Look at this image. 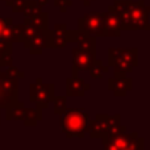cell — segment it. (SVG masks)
I'll list each match as a JSON object with an SVG mask.
<instances>
[{
  "label": "cell",
  "mask_w": 150,
  "mask_h": 150,
  "mask_svg": "<svg viewBox=\"0 0 150 150\" xmlns=\"http://www.w3.org/2000/svg\"><path fill=\"white\" fill-rule=\"evenodd\" d=\"M112 7L121 18V30H149L150 8L142 0H116Z\"/></svg>",
  "instance_id": "1"
},
{
  "label": "cell",
  "mask_w": 150,
  "mask_h": 150,
  "mask_svg": "<svg viewBox=\"0 0 150 150\" xmlns=\"http://www.w3.org/2000/svg\"><path fill=\"white\" fill-rule=\"evenodd\" d=\"M59 116L61 129H62V133L67 138H83L86 136V133L88 132L90 116H88L87 112L82 111V109L71 108L66 109Z\"/></svg>",
  "instance_id": "2"
},
{
  "label": "cell",
  "mask_w": 150,
  "mask_h": 150,
  "mask_svg": "<svg viewBox=\"0 0 150 150\" xmlns=\"http://www.w3.org/2000/svg\"><path fill=\"white\" fill-rule=\"evenodd\" d=\"M125 130L127 128L121 125L120 115H113V116L103 113L96 115L95 120H90V125H88V133L91 138H103Z\"/></svg>",
  "instance_id": "3"
},
{
  "label": "cell",
  "mask_w": 150,
  "mask_h": 150,
  "mask_svg": "<svg viewBox=\"0 0 150 150\" xmlns=\"http://www.w3.org/2000/svg\"><path fill=\"white\" fill-rule=\"evenodd\" d=\"M138 63V50L132 49H116L111 47L108 50V65L112 66L115 74L128 75L134 70Z\"/></svg>",
  "instance_id": "4"
},
{
  "label": "cell",
  "mask_w": 150,
  "mask_h": 150,
  "mask_svg": "<svg viewBox=\"0 0 150 150\" xmlns=\"http://www.w3.org/2000/svg\"><path fill=\"white\" fill-rule=\"evenodd\" d=\"M103 148L105 150H144V138L138 136L137 132H119L115 134L101 138Z\"/></svg>",
  "instance_id": "5"
},
{
  "label": "cell",
  "mask_w": 150,
  "mask_h": 150,
  "mask_svg": "<svg viewBox=\"0 0 150 150\" xmlns=\"http://www.w3.org/2000/svg\"><path fill=\"white\" fill-rule=\"evenodd\" d=\"M29 100L36 107L46 109L54 99V84L44 83L42 78H37L36 82L29 86Z\"/></svg>",
  "instance_id": "6"
},
{
  "label": "cell",
  "mask_w": 150,
  "mask_h": 150,
  "mask_svg": "<svg viewBox=\"0 0 150 150\" xmlns=\"http://www.w3.org/2000/svg\"><path fill=\"white\" fill-rule=\"evenodd\" d=\"M78 30L84 32L93 37H104L103 13L91 12L78 18Z\"/></svg>",
  "instance_id": "7"
},
{
  "label": "cell",
  "mask_w": 150,
  "mask_h": 150,
  "mask_svg": "<svg viewBox=\"0 0 150 150\" xmlns=\"http://www.w3.org/2000/svg\"><path fill=\"white\" fill-rule=\"evenodd\" d=\"M76 30H70L65 24H58L49 30V49H62L67 44H74Z\"/></svg>",
  "instance_id": "8"
},
{
  "label": "cell",
  "mask_w": 150,
  "mask_h": 150,
  "mask_svg": "<svg viewBox=\"0 0 150 150\" xmlns=\"http://www.w3.org/2000/svg\"><path fill=\"white\" fill-rule=\"evenodd\" d=\"M73 54V76H76L79 71H88L96 59V52L74 47Z\"/></svg>",
  "instance_id": "9"
},
{
  "label": "cell",
  "mask_w": 150,
  "mask_h": 150,
  "mask_svg": "<svg viewBox=\"0 0 150 150\" xmlns=\"http://www.w3.org/2000/svg\"><path fill=\"white\" fill-rule=\"evenodd\" d=\"M104 20V37H120L121 34V18L115 8L109 7L107 12L103 13Z\"/></svg>",
  "instance_id": "10"
},
{
  "label": "cell",
  "mask_w": 150,
  "mask_h": 150,
  "mask_svg": "<svg viewBox=\"0 0 150 150\" xmlns=\"http://www.w3.org/2000/svg\"><path fill=\"white\" fill-rule=\"evenodd\" d=\"M133 88V79L125 74H115L108 79V90L113 92L115 96L122 98Z\"/></svg>",
  "instance_id": "11"
},
{
  "label": "cell",
  "mask_w": 150,
  "mask_h": 150,
  "mask_svg": "<svg viewBox=\"0 0 150 150\" xmlns=\"http://www.w3.org/2000/svg\"><path fill=\"white\" fill-rule=\"evenodd\" d=\"M23 44L30 54H41L45 49H49V29L38 32L30 38L25 40Z\"/></svg>",
  "instance_id": "12"
},
{
  "label": "cell",
  "mask_w": 150,
  "mask_h": 150,
  "mask_svg": "<svg viewBox=\"0 0 150 150\" xmlns=\"http://www.w3.org/2000/svg\"><path fill=\"white\" fill-rule=\"evenodd\" d=\"M91 86L86 83L82 78L70 76L66 79V96H74V98H82L87 91H90Z\"/></svg>",
  "instance_id": "13"
},
{
  "label": "cell",
  "mask_w": 150,
  "mask_h": 150,
  "mask_svg": "<svg viewBox=\"0 0 150 150\" xmlns=\"http://www.w3.org/2000/svg\"><path fill=\"white\" fill-rule=\"evenodd\" d=\"M5 109H7L5 111V119L8 121H12V120L20 121V120H24V117H25L26 107H25V104L18 100L11 103L9 105L5 107Z\"/></svg>",
  "instance_id": "14"
},
{
  "label": "cell",
  "mask_w": 150,
  "mask_h": 150,
  "mask_svg": "<svg viewBox=\"0 0 150 150\" xmlns=\"http://www.w3.org/2000/svg\"><path fill=\"white\" fill-rule=\"evenodd\" d=\"M25 24H32L34 26H38V28H44L47 29L49 28V16L46 12L42 11V7H38L33 13H30L29 16H25Z\"/></svg>",
  "instance_id": "15"
},
{
  "label": "cell",
  "mask_w": 150,
  "mask_h": 150,
  "mask_svg": "<svg viewBox=\"0 0 150 150\" xmlns=\"http://www.w3.org/2000/svg\"><path fill=\"white\" fill-rule=\"evenodd\" d=\"M75 45L76 47L86 50H91V52H96V37L90 36V34L80 32L76 29V34H75Z\"/></svg>",
  "instance_id": "16"
},
{
  "label": "cell",
  "mask_w": 150,
  "mask_h": 150,
  "mask_svg": "<svg viewBox=\"0 0 150 150\" xmlns=\"http://www.w3.org/2000/svg\"><path fill=\"white\" fill-rule=\"evenodd\" d=\"M42 120V109L36 107V108H26L25 117H24V124L26 127H36Z\"/></svg>",
  "instance_id": "17"
},
{
  "label": "cell",
  "mask_w": 150,
  "mask_h": 150,
  "mask_svg": "<svg viewBox=\"0 0 150 150\" xmlns=\"http://www.w3.org/2000/svg\"><path fill=\"white\" fill-rule=\"evenodd\" d=\"M108 70H109V66H105L103 63V61L96 58L93 65L91 66V69L88 71H90L91 78H93V79H101L104 75L108 73Z\"/></svg>",
  "instance_id": "18"
},
{
  "label": "cell",
  "mask_w": 150,
  "mask_h": 150,
  "mask_svg": "<svg viewBox=\"0 0 150 150\" xmlns=\"http://www.w3.org/2000/svg\"><path fill=\"white\" fill-rule=\"evenodd\" d=\"M13 21L11 17H3L0 15V38L9 41V32Z\"/></svg>",
  "instance_id": "19"
},
{
  "label": "cell",
  "mask_w": 150,
  "mask_h": 150,
  "mask_svg": "<svg viewBox=\"0 0 150 150\" xmlns=\"http://www.w3.org/2000/svg\"><path fill=\"white\" fill-rule=\"evenodd\" d=\"M52 103H53V111H54V113L59 116L61 113H63L67 109V96H57V98L54 96Z\"/></svg>",
  "instance_id": "20"
},
{
  "label": "cell",
  "mask_w": 150,
  "mask_h": 150,
  "mask_svg": "<svg viewBox=\"0 0 150 150\" xmlns=\"http://www.w3.org/2000/svg\"><path fill=\"white\" fill-rule=\"evenodd\" d=\"M8 7L12 8V12L15 13H20L23 9L24 4H25V0H3Z\"/></svg>",
  "instance_id": "21"
},
{
  "label": "cell",
  "mask_w": 150,
  "mask_h": 150,
  "mask_svg": "<svg viewBox=\"0 0 150 150\" xmlns=\"http://www.w3.org/2000/svg\"><path fill=\"white\" fill-rule=\"evenodd\" d=\"M13 101H16V100H13L9 95H7V93L4 92V90H3V87H1V83H0V108H5V107L9 105Z\"/></svg>",
  "instance_id": "22"
},
{
  "label": "cell",
  "mask_w": 150,
  "mask_h": 150,
  "mask_svg": "<svg viewBox=\"0 0 150 150\" xmlns=\"http://www.w3.org/2000/svg\"><path fill=\"white\" fill-rule=\"evenodd\" d=\"M71 5H73V3L70 0H54V7L58 8L61 12H66Z\"/></svg>",
  "instance_id": "23"
},
{
  "label": "cell",
  "mask_w": 150,
  "mask_h": 150,
  "mask_svg": "<svg viewBox=\"0 0 150 150\" xmlns=\"http://www.w3.org/2000/svg\"><path fill=\"white\" fill-rule=\"evenodd\" d=\"M7 74H9V75H12V76H15V78H17V79H21V78H25V74L23 73V71H20L16 66H13V65H11V66H8V70L5 71Z\"/></svg>",
  "instance_id": "24"
},
{
  "label": "cell",
  "mask_w": 150,
  "mask_h": 150,
  "mask_svg": "<svg viewBox=\"0 0 150 150\" xmlns=\"http://www.w3.org/2000/svg\"><path fill=\"white\" fill-rule=\"evenodd\" d=\"M47 1H49V0H36V3L40 5V7H44V5H46Z\"/></svg>",
  "instance_id": "25"
},
{
  "label": "cell",
  "mask_w": 150,
  "mask_h": 150,
  "mask_svg": "<svg viewBox=\"0 0 150 150\" xmlns=\"http://www.w3.org/2000/svg\"><path fill=\"white\" fill-rule=\"evenodd\" d=\"M80 1H83V5H84V7H90L91 1H93V0H80Z\"/></svg>",
  "instance_id": "26"
},
{
  "label": "cell",
  "mask_w": 150,
  "mask_h": 150,
  "mask_svg": "<svg viewBox=\"0 0 150 150\" xmlns=\"http://www.w3.org/2000/svg\"><path fill=\"white\" fill-rule=\"evenodd\" d=\"M0 119H1V116H0ZM0 124H1V120H0Z\"/></svg>",
  "instance_id": "27"
},
{
  "label": "cell",
  "mask_w": 150,
  "mask_h": 150,
  "mask_svg": "<svg viewBox=\"0 0 150 150\" xmlns=\"http://www.w3.org/2000/svg\"><path fill=\"white\" fill-rule=\"evenodd\" d=\"M0 70H1V69H0Z\"/></svg>",
  "instance_id": "28"
}]
</instances>
